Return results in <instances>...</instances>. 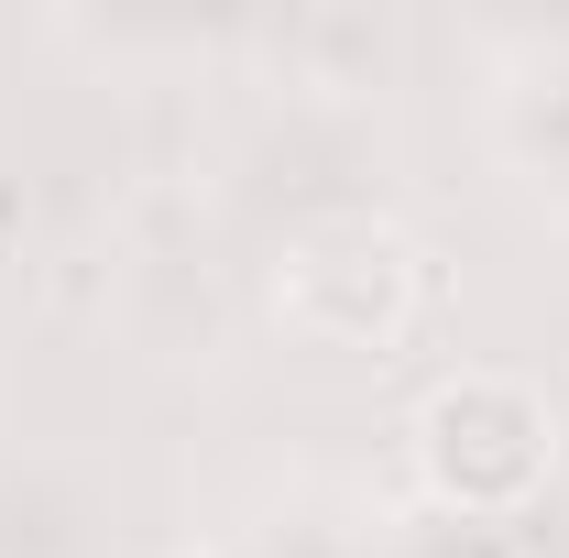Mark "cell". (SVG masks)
<instances>
[{
    "mask_svg": "<svg viewBox=\"0 0 569 558\" xmlns=\"http://www.w3.org/2000/svg\"><path fill=\"white\" fill-rule=\"evenodd\" d=\"M406 449H417L427 504L503 526V515H526L537 492L559 482V406H548L526 372L471 361V372H449V383H427V395H417Z\"/></svg>",
    "mask_w": 569,
    "mask_h": 558,
    "instance_id": "cell-1",
    "label": "cell"
},
{
    "mask_svg": "<svg viewBox=\"0 0 569 558\" xmlns=\"http://www.w3.org/2000/svg\"><path fill=\"white\" fill-rule=\"evenodd\" d=\"M274 318L307 350H406V329L427 318V252L395 219H329V230H296L274 263Z\"/></svg>",
    "mask_w": 569,
    "mask_h": 558,
    "instance_id": "cell-2",
    "label": "cell"
}]
</instances>
